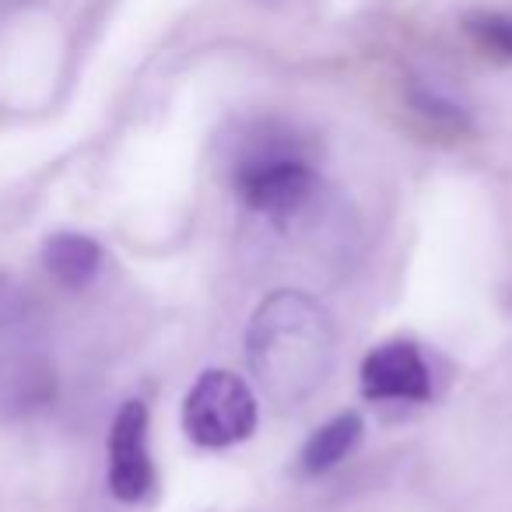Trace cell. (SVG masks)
Segmentation results:
<instances>
[{
  "mask_svg": "<svg viewBox=\"0 0 512 512\" xmlns=\"http://www.w3.org/2000/svg\"><path fill=\"white\" fill-rule=\"evenodd\" d=\"M246 362L267 400L299 407L330 376L334 327L309 295L278 288L256 306L246 334Z\"/></svg>",
  "mask_w": 512,
  "mask_h": 512,
  "instance_id": "6da1fadb",
  "label": "cell"
},
{
  "mask_svg": "<svg viewBox=\"0 0 512 512\" xmlns=\"http://www.w3.org/2000/svg\"><path fill=\"white\" fill-rule=\"evenodd\" d=\"M53 369L36 348L32 309L22 288L0 281V404L11 411H32L50 404Z\"/></svg>",
  "mask_w": 512,
  "mask_h": 512,
  "instance_id": "7a4b0ae2",
  "label": "cell"
},
{
  "mask_svg": "<svg viewBox=\"0 0 512 512\" xmlns=\"http://www.w3.org/2000/svg\"><path fill=\"white\" fill-rule=\"evenodd\" d=\"M256 418L260 404L253 390L228 369L204 372L183 400V432L204 449H225L249 439Z\"/></svg>",
  "mask_w": 512,
  "mask_h": 512,
  "instance_id": "3957f363",
  "label": "cell"
},
{
  "mask_svg": "<svg viewBox=\"0 0 512 512\" xmlns=\"http://www.w3.org/2000/svg\"><path fill=\"white\" fill-rule=\"evenodd\" d=\"M235 186L253 211L288 221L316 193V172L295 155H253L239 165Z\"/></svg>",
  "mask_w": 512,
  "mask_h": 512,
  "instance_id": "277c9868",
  "label": "cell"
},
{
  "mask_svg": "<svg viewBox=\"0 0 512 512\" xmlns=\"http://www.w3.org/2000/svg\"><path fill=\"white\" fill-rule=\"evenodd\" d=\"M155 484L148 449V407L127 400L109 428V491L120 502H141Z\"/></svg>",
  "mask_w": 512,
  "mask_h": 512,
  "instance_id": "5b68a950",
  "label": "cell"
},
{
  "mask_svg": "<svg viewBox=\"0 0 512 512\" xmlns=\"http://www.w3.org/2000/svg\"><path fill=\"white\" fill-rule=\"evenodd\" d=\"M362 393L369 400H421L432 397V376L411 341H390L369 351L362 362Z\"/></svg>",
  "mask_w": 512,
  "mask_h": 512,
  "instance_id": "8992f818",
  "label": "cell"
},
{
  "mask_svg": "<svg viewBox=\"0 0 512 512\" xmlns=\"http://www.w3.org/2000/svg\"><path fill=\"white\" fill-rule=\"evenodd\" d=\"M43 264L64 288H85L102 271V246L92 235L57 232L43 242Z\"/></svg>",
  "mask_w": 512,
  "mask_h": 512,
  "instance_id": "52a82bcc",
  "label": "cell"
},
{
  "mask_svg": "<svg viewBox=\"0 0 512 512\" xmlns=\"http://www.w3.org/2000/svg\"><path fill=\"white\" fill-rule=\"evenodd\" d=\"M362 432H365V425L358 414L348 411V414L330 418L327 425L316 428V432L309 435L306 446H302V456H299L302 474H327V470H334L337 463L358 446Z\"/></svg>",
  "mask_w": 512,
  "mask_h": 512,
  "instance_id": "ba28073f",
  "label": "cell"
},
{
  "mask_svg": "<svg viewBox=\"0 0 512 512\" xmlns=\"http://www.w3.org/2000/svg\"><path fill=\"white\" fill-rule=\"evenodd\" d=\"M470 36L477 39V46L502 60H512V15L498 11V15H481L470 22Z\"/></svg>",
  "mask_w": 512,
  "mask_h": 512,
  "instance_id": "9c48e42d",
  "label": "cell"
}]
</instances>
